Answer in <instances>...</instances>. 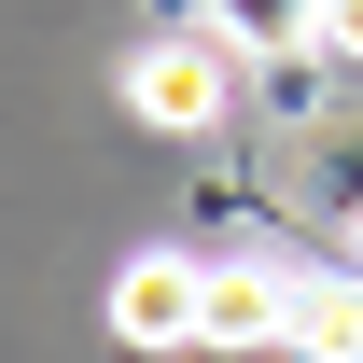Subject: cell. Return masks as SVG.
Instances as JSON below:
<instances>
[{"label": "cell", "instance_id": "4", "mask_svg": "<svg viewBox=\"0 0 363 363\" xmlns=\"http://www.w3.org/2000/svg\"><path fill=\"white\" fill-rule=\"evenodd\" d=\"M210 28H224L238 56H308L321 28H335V0H210Z\"/></svg>", "mask_w": 363, "mask_h": 363}, {"label": "cell", "instance_id": "1", "mask_svg": "<svg viewBox=\"0 0 363 363\" xmlns=\"http://www.w3.org/2000/svg\"><path fill=\"white\" fill-rule=\"evenodd\" d=\"M126 98H140V126H224V98H238V43L224 28H210V43H196V28H182V43H140L126 56Z\"/></svg>", "mask_w": 363, "mask_h": 363}, {"label": "cell", "instance_id": "5", "mask_svg": "<svg viewBox=\"0 0 363 363\" xmlns=\"http://www.w3.org/2000/svg\"><path fill=\"white\" fill-rule=\"evenodd\" d=\"M350 266H363V196H350Z\"/></svg>", "mask_w": 363, "mask_h": 363}, {"label": "cell", "instance_id": "2", "mask_svg": "<svg viewBox=\"0 0 363 363\" xmlns=\"http://www.w3.org/2000/svg\"><path fill=\"white\" fill-rule=\"evenodd\" d=\"M196 321H210V266L140 252V266L112 279V335H126V350H196Z\"/></svg>", "mask_w": 363, "mask_h": 363}, {"label": "cell", "instance_id": "3", "mask_svg": "<svg viewBox=\"0 0 363 363\" xmlns=\"http://www.w3.org/2000/svg\"><path fill=\"white\" fill-rule=\"evenodd\" d=\"M279 335H294V279H279V266H210L196 350H279Z\"/></svg>", "mask_w": 363, "mask_h": 363}]
</instances>
